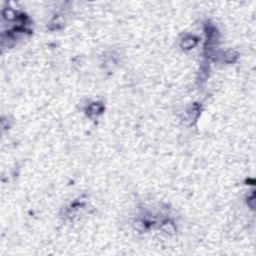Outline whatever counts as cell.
Wrapping results in <instances>:
<instances>
[{"instance_id": "3", "label": "cell", "mask_w": 256, "mask_h": 256, "mask_svg": "<svg viewBox=\"0 0 256 256\" xmlns=\"http://www.w3.org/2000/svg\"><path fill=\"white\" fill-rule=\"evenodd\" d=\"M236 57H237V54H236L234 51H232V50L228 51L227 53L225 54V59L227 60L228 62L234 61V58H236Z\"/></svg>"}, {"instance_id": "2", "label": "cell", "mask_w": 256, "mask_h": 256, "mask_svg": "<svg viewBox=\"0 0 256 256\" xmlns=\"http://www.w3.org/2000/svg\"><path fill=\"white\" fill-rule=\"evenodd\" d=\"M101 108H102V106L99 104H96V103H94V104L90 105V113H93V114H98L99 112L101 111Z\"/></svg>"}, {"instance_id": "1", "label": "cell", "mask_w": 256, "mask_h": 256, "mask_svg": "<svg viewBox=\"0 0 256 256\" xmlns=\"http://www.w3.org/2000/svg\"><path fill=\"white\" fill-rule=\"evenodd\" d=\"M196 43H197L196 38H194V37H189V38H187V39H185V40H183L182 47H184V48H191V47H193V46H194Z\"/></svg>"}]
</instances>
